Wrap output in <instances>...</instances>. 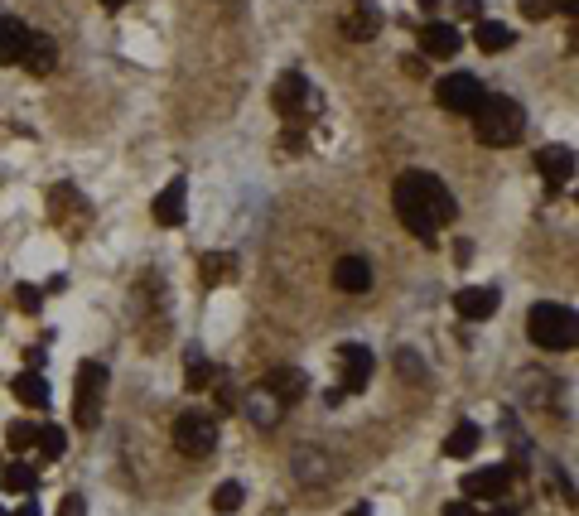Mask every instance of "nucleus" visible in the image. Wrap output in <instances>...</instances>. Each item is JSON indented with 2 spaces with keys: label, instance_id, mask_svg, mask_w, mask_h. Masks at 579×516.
I'll list each match as a JSON object with an SVG mask.
<instances>
[{
  "label": "nucleus",
  "instance_id": "f704fd0d",
  "mask_svg": "<svg viewBox=\"0 0 579 516\" xmlns=\"http://www.w3.org/2000/svg\"><path fill=\"white\" fill-rule=\"evenodd\" d=\"M454 10H459L464 20H483V0H454Z\"/></svg>",
  "mask_w": 579,
  "mask_h": 516
},
{
  "label": "nucleus",
  "instance_id": "e433bc0d",
  "mask_svg": "<svg viewBox=\"0 0 579 516\" xmlns=\"http://www.w3.org/2000/svg\"><path fill=\"white\" fill-rule=\"evenodd\" d=\"M401 68H406V73H411V78H420V73H425V58H406V63H401Z\"/></svg>",
  "mask_w": 579,
  "mask_h": 516
},
{
  "label": "nucleus",
  "instance_id": "b1692460",
  "mask_svg": "<svg viewBox=\"0 0 579 516\" xmlns=\"http://www.w3.org/2000/svg\"><path fill=\"white\" fill-rule=\"evenodd\" d=\"M473 44H478L483 54H502V49L512 44V29L497 25V20H478V25H473Z\"/></svg>",
  "mask_w": 579,
  "mask_h": 516
},
{
  "label": "nucleus",
  "instance_id": "cd10ccee",
  "mask_svg": "<svg viewBox=\"0 0 579 516\" xmlns=\"http://www.w3.org/2000/svg\"><path fill=\"white\" fill-rule=\"evenodd\" d=\"M189 386H193V391H208V386H213V367H208V357L189 353Z\"/></svg>",
  "mask_w": 579,
  "mask_h": 516
},
{
  "label": "nucleus",
  "instance_id": "a211bd4d",
  "mask_svg": "<svg viewBox=\"0 0 579 516\" xmlns=\"http://www.w3.org/2000/svg\"><path fill=\"white\" fill-rule=\"evenodd\" d=\"M304 102H309V82H304V73H285V78L276 82V111L285 121H300Z\"/></svg>",
  "mask_w": 579,
  "mask_h": 516
},
{
  "label": "nucleus",
  "instance_id": "72a5a7b5",
  "mask_svg": "<svg viewBox=\"0 0 579 516\" xmlns=\"http://www.w3.org/2000/svg\"><path fill=\"white\" fill-rule=\"evenodd\" d=\"M54 516H87V502L78 497V492H68L63 502H58V512Z\"/></svg>",
  "mask_w": 579,
  "mask_h": 516
},
{
  "label": "nucleus",
  "instance_id": "f3484780",
  "mask_svg": "<svg viewBox=\"0 0 579 516\" xmlns=\"http://www.w3.org/2000/svg\"><path fill=\"white\" fill-rule=\"evenodd\" d=\"M242 410H247V420L256 425V430H276L280 415H285V406H280L266 386H251V396L242 401Z\"/></svg>",
  "mask_w": 579,
  "mask_h": 516
},
{
  "label": "nucleus",
  "instance_id": "ddd939ff",
  "mask_svg": "<svg viewBox=\"0 0 579 516\" xmlns=\"http://www.w3.org/2000/svg\"><path fill=\"white\" fill-rule=\"evenodd\" d=\"M536 169H541V179L560 189V184H570L575 179V150L570 145H546L541 155H536Z\"/></svg>",
  "mask_w": 579,
  "mask_h": 516
},
{
  "label": "nucleus",
  "instance_id": "c85d7f7f",
  "mask_svg": "<svg viewBox=\"0 0 579 516\" xmlns=\"http://www.w3.org/2000/svg\"><path fill=\"white\" fill-rule=\"evenodd\" d=\"M213 507H218V512H237V507H242V483H222V488L213 492Z\"/></svg>",
  "mask_w": 579,
  "mask_h": 516
},
{
  "label": "nucleus",
  "instance_id": "9d476101",
  "mask_svg": "<svg viewBox=\"0 0 579 516\" xmlns=\"http://www.w3.org/2000/svg\"><path fill=\"white\" fill-rule=\"evenodd\" d=\"M189 218V184L184 179H169L165 189L155 193V222L160 227H179Z\"/></svg>",
  "mask_w": 579,
  "mask_h": 516
},
{
  "label": "nucleus",
  "instance_id": "a878e982",
  "mask_svg": "<svg viewBox=\"0 0 579 516\" xmlns=\"http://www.w3.org/2000/svg\"><path fill=\"white\" fill-rule=\"evenodd\" d=\"M0 488L5 492H34L39 488V473H34L29 463H10V468L0 473Z\"/></svg>",
  "mask_w": 579,
  "mask_h": 516
},
{
  "label": "nucleus",
  "instance_id": "7ed1b4c3",
  "mask_svg": "<svg viewBox=\"0 0 579 516\" xmlns=\"http://www.w3.org/2000/svg\"><path fill=\"white\" fill-rule=\"evenodd\" d=\"M526 333H531V343L536 348H546V353H575L579 343V319L570 304H536L531 314H526Z\"/></svg>",
  "mask_w": 579,
  "mask_h": 516
},
{
  "label": "nucleus",
  "instance_id": "bb28decb",
  "mask_svg": "<svg viewBox=\"0 0 579 516\" xmlns=\"http://www.w3.org/2000/svg\"><path fill=\"white\" fill-rule=\"evenodd\" d=\"M34 439H39V425H34V420H15V425L5 430V444H10L15 454H25V449H34Z\"/></svg>",
  "mask_w": 579,
  "mask_h": 516
},
{
  "label": "nucleus",
  "instance_id": "0eeeda50",
  "mask_svg": "<svg viewBox=\"0 0 579 516\" xmlns=\"http://www.w3.org/2000/svg\"><path fill=\"white\" fill-rule=\"evenodd\" d=\"M290 478H295L300 488L319 492V488H329L338 473H333V459L324 454V449H295V459H290Z\"/></svg>",
  "mask_w": 579,
  "mask_h": 516
},
{
  "label": "nucleus",
  "instance_id": "37998d69",
  "mask_svg": "<svg viewBox=\"0 0 579 516\" xmlns=\"http://www.w3.org/2000/svg\"><path fill=\"white\" fill-rule=\"evenodd\" d=\"M218 5H237V0H218Z\"/></svg>",
  "mask_w": 579,
  "mask_h": 516
},
{
  "label": "nucleus",
  "instance_id": "4be33fe9",
  "mask_svg": "<svg viewBox=\"0 0 579 516\" xmlns=\"http://www.w3.org/2000/svg\"><path fill=\"white\" fill-rule=\"evenodd\" d=\"M478 444H483V425H473V420H459V425H454V435L444 439V454H449V459H469Z\"/></svg>",
  "mask_w": 579,
  "mask_h": 516
},
{
  "label": "nucleus",
  "instance_id": "a19ab883",
  "mask_svg": "<svg viewBox=\"0 0 579 516\" xmlns=\"http://www.w3.org/2000/svg\"><path fill=\"white\" fill-rule=\"evenodd\" d=\"M102 5H107V10H116V5H126V0H102Z\"/></svg>",
  "mask_w": 579,
  "mask_h": 516
},
{
  "label": "nucleus",
  "instance_id": "39448f33",
  "mask_svg": "<svg viewBox=\"0 0 579 516\" xmlns=\"http://www.w3.org/2000/svg\"><path fill=\"white\" fill-rule=\"evenodd\" d=\"M174 449L189 454V459H208V454L218 449V420H213V415H198V410L179 415V420H174Z\"/></svg>",
  "mask_w": 579,
  "mask_h": 516
},
{
  "label": "nucleus",
  "instance_id": "20e7f679",
  "mask_svg": "<svg viewBox=\"0 0 579 516\" xmlns=\"http://www.w3.org/2000/svg\"><path fill=\"white\" fill-rule=\"evenodd\" d=\"M102 406H107V367L102 362H83L78 367V386H73V425L78 430H97L102 425Z\"/></svg>",
  "mask_w": 579,
  "mask_h": 516
},
{
  "label": "nucleus",
  "instance_id": "c756f323",
  "mask_svg": "<svg viewBox=\"0 0 579 516\" xmlns=\"http://www.w3.org/2000/svg\"><path fill=\"white\" fill-rule=\"evenodd\" d=\"M15 309H20V314H39V309H44V295H39L34 285H15Z\"/></svg>",
  "mask_w": 579,
  "mask_h": 516
},
{
  "label": "nucleus",
  "instance_id": "2eb2a0df",
  "mask_svg": "<svg viewBox=\"0 0 579 516\" xmlns=\"http://www.w3.org/2000/svg\"><path fill=\"white\" fill-rule=\"evenodd\" d=\"M261 386H266V391L276 396L280 406H295V401L304 396V386H309V381H304L300 367H271V372L261 377Z\"/></svg>",
  "mask_w": 579,
  "mask_h": 516
},
{
  "label": "nucleus",
  "instance_id": "4468645a",
  "mask_svg": "<svg viewBox=\"0 0 579 516\" xmlns=\"http://www.w3.org/2000/svg\"><path fill=\"white\" fill-rule=\"evenodd\" d=\"M454 309H459V319L483 324V319H493L497 314V290H488V285H469V290L454 295Z\"/></svg>",
  "mask_w": 579,
  "mask_h": 516
},
{
  "label": "nucleus",
  "instance_id": "4c0bfd02",
  "mask_svg": "<svg viewBox=\"0 0 579 516\" xmlns=\"http://www.w3.org/2000/svg\"><path fill=\"white\" fill-rule=\"evenodd\" d=\"M440 5H444V0H420V10H425V15H440Z\"/></svg>",
  "mask_w": 579,
  "mask_h": 516
},
{
  "label": "nucleus",
  "instance_id": "5701e85b",
  "mask_svg": "<svg viewBox=\"0 0 579 516\" xmlns=\"http://www.w3.org/2000/svg\"><path fill=\"white\" fill-rule=\"evenodd\" d=\"M198 275H203V285H227V280L237 275V256H227V251H208V256L198 261Z\"/></svg>",
  "mask_w": 579,
  "mask_h": 516
},
{
  "label": "nucleus",
  "instance_id": "f257e3e1",
  "mask_svg": "<svg viewBox=\"0 0 579 516\" xmlns=\"http://www.w3.org/2000/svg\"><path fill=\"white\" fill-rule=\"evenodd\" d=\"M391 203H396V218L406 222V232H415L420 246H440V227L454 222V213H459L454 193L444 189L435 174H425V169H406L396 179Z\"/></svg>",
  "mask_w": 579,
  "mask_h": 516
},
{
  "label": "nucleus",
  "instance_id": "aec40b11",
  "mask_svg": "<svg viewBox=\"0 0 579 516\" xmlns=\"http://www.w3.org/2000/svg\"><path fill=\"white\" fill-rule=\"evenodd\" d=\"M34 29L25 20H15V15H0V63H20L25 58V44Z\"/></svg>",
  "mask_w": 579,
  "mask_h": 516
},
{
  "label": "nucleus",
  "instance_id": "f8f14e48",
  "mask_svg": "<svg viewBox=\"0 0 579 516\" xmlns=\"http://www.w3.org/2000/svg\"><path fill=\"white\" fill-rule=\"evenodd\" d=\"M333 285H338L343 295H367V290H372V261H367V256H338Z\"/></svg>",
  "mask_w": 579,
  "mask_h": 516
},
{
  "label": "nucleus",
  "instance_id": "6ab92c4d",
  "mask_svg": "<svg viewBox=\"0 0 579 516\" xmlns=\"http://www.w3.org/2000/svg\"><path fill=\"white\" fill-rule=\"evenodd\" d=\"M20 63H25L34 78H49V73L58 68V39H49V34H29L25 58H20Z\"/></svg>",
  "mask_w": 579,
  "mask_h": 516
},
{
  "label": "nucleus",
  "instance_id": "6e6552de",
  "mask_svg": "<svg viewBox=\"0 0 579 516\" xmlns=\"http://www.w3.org/2000/svg\"><path fill=\"white\" fill-rule=\"evenodd\" d=\"M507 488H512V468H502V463L464 473V492H469V497H483V502H502Z\"/></svg>",
  "mask_w": 579,
  "mask_h": 516
},
{
  "label": "nucleus",
  "instance_id": "f03ea898",
  "mask_svg": "<svg viewBox=\"0 0 579 516\" xmlns=\"http://www.w3.org/2000/svg\"><path fill=\"white\" fill-rule=\"evenodd\" d=\"M526 131V111L512 102V97H483L478 107H473V136L483 140V145H493V150H507V145H517Z\"/></svg>",
  "mask_w": 579,
  "mask_h": 516
},
{
  "label": "nucleus",
  "instance_id": "7c9ffc66",
  "mask_svg": "<svg viewBox=\"0 0 579 516\" xmlns=\"http://www.w3.org/2000/svg\"><path fill=\"white\" fill-rule=\"evenodd\" d=\"M560 10V0H522V15L526 20H551Z\"/></svg>",
  "mask_w": 579,
  "mask_h": 516
},
{
  "label": "nucleus",
  "instance_id": "dca6fc26",
  "mask_svg": "<svg viewBox=\"0 0 579 516\" xmlns=\"http://www.w3.org/2000/svg\"><path fill=\"white\" fill-rule=\"evenodd\" d=\"M377 29H382V10H377V5H367V0H358V5L343 15V39H353V44L377 39Z\"/></svg>",
  "mask_w": 579,
  "mask_h": 516
},
{
  "label": "nucleus",
  "instance_id": "473e14b6",
  "mask_svg": "<svg viewBox=\"0 0 579 516\" xmlns=\"http://www.w3.org/2000/svg\"><path fill=\"white\" fill-rule=\"evenodd\" d=\"M218 406H222V410H237V406H242V396H237L232 377H218Z\"/></svg>",
  "mask_w": 579,
  "mask_h": 516
},
{
  "label": "nucleus",
  "instance_id": "c9c22d12",
  "mask_svg": "<svg viewBox=\"0 0 579 516\" xmlns=\"http://www.w3.org/2000/svg\"><path fill=\"white\" fill-rule=\"evenodd\" d=\"M444 516H483L473 502H444Z\"/></svg>",
  "mask_w": 579,
  "mask_h": 516
},
{
  "label": "nucleus",
  "instance_id": "58836bf2",
  "mask_svg": "<svg viewBox=\"0 0 579 516\" xmlns=\"http://www.w3.org/2000/svg\"><path fill=\"white\" fill-rule=\"evenodd\" d=\"M15 516H39V507H34V502H25V507H20Z\"/></svg>",
  "mask_w": 579,
  "mask_h": 516
},
{
  "label": "nucleus",
  "instance_id": "79ce46f5",
  "mask_svg": "<svg viewBox=\"0 0 579 516\" xmlns=\"http://www.w3.org/2000/svg\"><path fill=\"white\" fill-rule=\"evenodd\" d=\"M353 516H372V512H367V507H358V512H353Z\"/></svg>",
  "mask_w": 579,
  "mask_h": 516
},
{
  "label": "nucleus",
  "instance_id": "393cba45",
  "mask_svg": "<svg viewBox=\"0 0 579 516\" xmlns=\"http://www.w3.org/2000/svg\"><path fill=\"white\" fill-rule=\"evenodd\" d=\"M34 444H39L44 463H58L63 454H68V435H63L58 425H39V439H34Z\"/></svg>",
  "mask_w": 579,
  "mask_h": 516
},
{
  "label": "nucleus",
  "instance_id": "2f4dec72",
  "mask_svg": "<svg viewBox=\"0 0 579 516\" xmlns=\"http://www.w3.org/2000/svg\"><path fill=\"white\" fill-rule=\"evenodd\" d=\"M396 372H401V377H425V367H420V357L411 353V348H401V353H396Z\"/></svg>",
  "mask_w": 579,
  "mask_h": 516
},
{
  "label": "nucleus",
  "instance_id": "ea45409f",
  "mask_svg": "<svg viewBox=\"0 0 579 516\" xmlns=\"http://www.w3.org/2000/svg\"><path fill=\"white\" fill-rule=\"evenodd\" d=\"M488 516H517V512H512V507H493V512H488Z\"/></svg>",
  "mask_w": 579,
  "mask_h": 516
},
{
  "label": "nucleus",
  "instance_id": "1a4fd4ad",
  "mask_svg": "<svg viewBox=\"0 0 579 516\" xmlns=\"http://www.w3.org/2000/svg\"><path fill=\"white\" fill-rule=\"evenodd\" d=\"M343 391H367V381H372V367H377V357L372 348H362V343H343Z\"/></svg>",
  "mask_w": 579,
  "mask_h": 516
},
{
  "label": "nucleus",
  "instance_id": "9b49d317",
  "mask_svg": "<svg viewBox=\"0 0 579 516\" xmlns=\"http://www.w3.org/2000/svg\"><path fill=\"white\" fill-rule=\"evenodd\" d=\"M459 29L444 25V20H425L420 25V58H454L459 54Z\"/></svg>",
  "mask_w": 579,
  "mask_h": 516
},
{
  "label": "nucleus",
  "instance_id": "412c9836",
  "mask_svg": "<svg viewBox=\"0 0 579 516\" xmlns=\"http://www.w3.org/2000/svg\"><path fill=\"white\" fill-rule=\"evenodd\" d=\"M10 391H15V401L29 410H44L49 406V381L39 377V372H20V377L10 381Z\"/></svg>",
  "mask_w": 579,
  "mask_h": 516
},
{
  "label": "nucleus",
  "instance_id": "423d86ee",
  "mask_svg": "<svg viewBox=\"0 0 579 516\" xmlns=\"http://www.w3.org/2000/svg\"><path fill=\"white\" fill-rule=\"evenodd\" d=\"M488 92H483V82L473 78V73H449V78L435 82V102L444 111H454V116H473V107L483 102Z\"/></svg>",
  "mask_w": 579,
  "mask_h": 516
}]
</instances>
